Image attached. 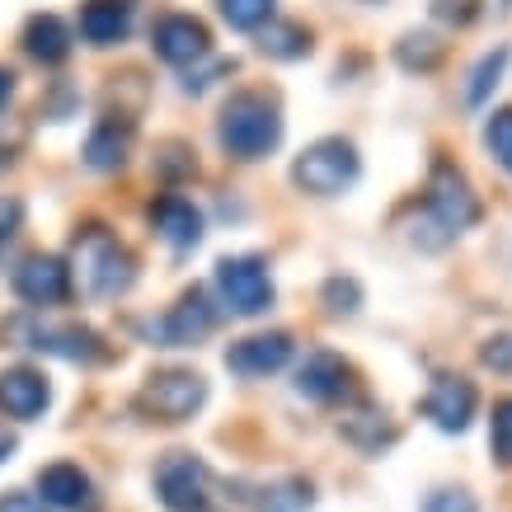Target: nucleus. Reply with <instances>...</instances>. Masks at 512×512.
<instances>
[{
	"label": "nucleus",
	"instance_id": "nucleus-5",
	"mask_svg": "<svg viewBox=\"0 0 512 512\" xmlns=\"http://www.w3.org/2000/svg\"><path fill=\"white\" fill-rule=\"evenodd\" d=\"M217 292L226 301V311L231 315H264L273 306V278H268V264L259 254H226L217 264Z\"/></svg>",
	"mask_w": 512,
	"mask_h": 512
},
{
	"label": "nucleus",
	"instance_id": "nucleus-15",
	"mask_svg": "<svg viewBox=\"0 0 512 512\" xmlns=\"http://www.w3.org/2000/svg\"><path fill=\"white\" fill-rule=\"evenodd\" d=\"M296 390L306 395V400H343L348 390H353V367L343 362L339 353H311L301 362V372H296Z\"/></svg>",
	"mask_w": 512,
	"mask_h": 512
},
{
	"label": "nucleus",
	"instance_id": "nucleus-20",
	"mask_svg": "<svg viewBox=\"0 0 512 512\" xmlns=\"http://www.w3.org/2000/svg\"><path fill=\"white\" fill-rule=\"evenodd\" d=\"M24 52L43 66H62L71 57V29L57 15H33L24 24Z\"/></svg>",
	"mask_w": 512,
	"mask_h": 512
},
{
	"label": "nucleus",
	"instance_id": "nucleus-27",
	"mask_svg": "<svg viewBox=\"0 0 512 512\" xmlns=\"http://www.w3.org/2000/svg\"><path fill=\"white\" fill-rule=\"evenodd\" d=\"M484 151L512 174V109H494L484 123Z\"/></svg>",
	"mask_w": 512,
	"mask_h": 512
},
{
	"label": "nucleus",
	"instance_id": "nucleus-37",
	"mask_svg": "<svg viewBox=\"0 0 512 512\" xmlns=\"http://www.w3.org/2000/svg\"><path fill=\"white\" fill-rule=\"evenodd\" d=\"M10 99H15V71H5V66H0V113H5Z\"/></svg>",
	"mask_w": 512,
	"mask_h": 512
},
{
	"label": "nucleus",
	"instance_id": "nucleus-18",
	"mask_svg": "<svg viewBox=\"0 0 512 512\" xmlns=\"http://www.w3.org/2000/svg\"><path fill=\"white\" fill-rule=\"evenodd\" d=\"M132 19H137L132 0H85V10H80V38L94 47H113L132 33Z\"/></svg>",
	"mask_w": 512,
	"mask_h": 512
},
{
	"label": "nucleus",
	"instance_id": "nucleus-14",
	"mask_svg": "<svg viewBox=\"0 0 512 512\" xmlns=\"http://www.w3.org/2000/svg\"><path fill=\"white\" fill-rule=\"evenodd\" d=\"M47 400H52V386H47L43 372H33V367H10V372H0V414L29 423L47 409Z\"/></svg>",
	"mask_w": 512,
	"mask_h": 512
},
{
	"label": "nucleus",
	"instance_id": "nucleus-1",
	"mask_svg": "<svg viewBox=\"0 0 512 512\" xmlns=\"http://www.w3.org/2000/svg\"><path fill=\"white\" fill-rule=\"evenodd\" d=\"M480 217H484V207H480V198H475L470 179L461 174V165L433 160V174H428V207H423V221H414V245L428 249V231H437V249H442L447 240L470 231Z\"/></svg>",
	"mask_w": 512,
	"mask_h": 512
},
{
	"label": "nucleus",
	"instance_id": "nucleus-30",
	"mask_svg": "<svg viewBox=\"0 0 512 512\" xmlns=\"http://www.w3.org/2000/svg\"><path fill=\"white\" fill-rule=\"evenodd\" d=\"M235 62H226V57H207V66H198V71H184V90L188 94H202L207 85H217V76H231Z\"/></svg>",
	"mask_w": 512,
	"mask_h": 512
},
{
	"label": "nucleus",
	"instance_id": "nucleus-22",
	"mask_svg": "<svg viewBox=\"0 0 512 512\" xmlns=\"http://www.w3.org/2000/svg\"><path fill=\"white\" fill-rule=\"evenodd\" d=\"M442 52H447V43H437L433 33H404L400 43H395V62H400L404 71H419V76H428V71H437Z\"/></svg>",
	"mask_w": 512,
	"mask_h": 512
},
{
	"label": "nucleus",
	"instance_id": "nucleus-24",
	"mask_svg": "<svg viewBox=\"0 0 512 512\" xmlns=\"http://www.w3.org/2000/svg\"><path fill=\"white\" fill-rule=\"evenodd\" d=\"M508 47H494V52H484L480 57V66H475V71H470V85H466V99L470 104H475V109H480L484 99H489V94L498 90V80H503V66H508Z\"/></svg>",
	"mask_w": 512,
	"mask_h": 512
},
{
	"label": "nucleus",
	"instance_id": "nucleus-35",
	"mask_svg": "<svg viewBox=\"0 0 512 512\" xmlns=\"http://www.w3.org/2000/svg\"><path fill=\"white\" fill-rule=\"evenodd\" d=\"M179 156H188V151L170 141V146H165V156L156 160V170H160V174H170V179H174V174H193V160H179Z\"/></svg>",
	"mask_w": 512,
	"mask_h": 512
},
{
	"label": "nucleus",
	"instance_id": "nucleus-36",
	"mask_svg": "<svg viewBox=\"0 0 512 512\" xmlns=\"http://www.w3.org/2000/svg\"><path fill=\"white\" fill-rule=\"evenodd\" d=\"M0 512H47L38 494H5L0 498Z\"/></svg>",
	"mask_w": 512,
	"mask_h": 512
},
{
	"label": "nucleus",
	"instance_id": "nucleus-38",
	"mask_svg": "<svg viewBox=\"0 0 512 512\" xmlns=\"http://www.w3.org/2000/svg\"><path fill=\"white\" fill-rule=\"evenodd\" d=\"M10 451H15V437H10V433H5V428H0V466L10 461Z\"/></svg>",
	"mask_w": 512,
	"mask_h": 512
},
{
	"label": "nucleus",
	"instance_id": "nucleus-10",
	"mask_svg": "<svg viewBox=\"0 0 512 512\" xmlns=\"http://www.w3.org/2000/svg\"><path fill=\"white\" fill-rule=\"evenodd\" d=\"M151 47H156L160 62L193 66V62H207V57H212V33L193 15H160L156 29H151Z\"/></svg>",
	"mask_w": 512,
	"mask_h": 512
},
{
	"label": "nucleus",
	"instance_id": "nucleus-12",
	"mask_svg": "<svg viewBox=\"0 0 512 512\" xmlns=\"http://www.w3.org/2000/svg\"><path fill=\"white\" fill-rule=\"evenodd\" d=\"M475 386H470L466 376H437L433 390L423 395V414L442 428V433H466L470 419H475Z\"/></svg>",
	"mask_w": 512,
	"mask_h": 512
},
{
	"label": "nucleus",
	"instance_id": "nucleus-16",
	"mask_svg": "<svg viewBox=\"0 0 512 512\" xmlns=\"http://www.w3.org/2000/svg\"><path fill=\"white\" fill-rule=\"evenodd\" d=\"M151 226H156L160 240H165L170 249H179V254L202 240V212L184 198V193H165V198H156V207H151Z\"/></svg>",
	"mask_w": 512,
	"mask_h": 512
},
{
	"label": "nucleus",
	"instance_id": "nucleus-28",
	"mask_svg": "<svg viewBox=\"0 0 512 512\" xmlns=\"http://www.w3.org/2000/svg\"><path fill=\"white\" fill-rule=\"evenodd\" d=\"M489 447H494L498 466H512V395L498 400L494 414H489Z\"/></svg>",
	"mask_w": 512,
	"mask_h": 512
},
{
	"label": "nucleus",
	"instance_id": "nucleus-3",
	"mask_svg": "<svg viewBox=\"0 0 512 512\" xmlns=\"http://www.w3.org/2000/svg\"><path fill=\"white\" fill-rule=\"evenodd\" d=\"M362 174V160H357V146L343 137H320L315 146H306L292 165V179L301 193L311 198H339L357 184Z\"/></svg>",
	"mask_w": 512,
	"mask_h": 512
},
{
	"label": "nucleus",
	"instance_id": "nucleus-19",
	"mask_svg": "<svg viewBox=\"0 0 512 512\" xmlns=\"http://www.w3.org/2000/svg\"><path fill=\"white\" fill-rule=\"evenodd\" d=\"M132 151V118H104L85 141V165L90 170H123Z\"/></svg>",
	"mask_w": 512,
	"mask_h": 512
},
{
	"label": "nucleus",
	"instance_id": "nucleus-31",
	"mask_svg": "<svg viewBox=\"0 0 512 512\" xmlns=\"http://www.w3.org/2000/svg\"><path fill=\"white\" fill-rule=\"evenodd\" d=\"M423 512H480V503L466 489H437V494H428Z\"/></svg>",
	"mask_w": 512,
	"mask_h": 512
},
{
	"label": "nucleus",
	"instance_id": "nucleus-23",
	"mask_svg": "<svg viewBox=\"0 0 512 512\" xmlns=\"http://www.w3.org/2000/svg\"><path fill=\"white\" fill-rule=\"evenodd\" d=\"M221 5V19L240 33H259L264 24H273V10L278 0H217Z\"/></svg>",
	"mask_w": 512,
	"mask_h": 512
},
{
	"label": "nucleus",
	"instance_id": "nucleus-39",
	"mask_svg": "<svg viewBox=\"0 0 512 512\" xmlns=\"http://www.w3.org/2000/svg\"><path fill=\"white\" fill-rule=\"evenodd\" d=\"M0 170H10V151L5 146H0Z\"/></svg>",
	"mask_w": 512,
	"mask_h": 512
},
{
	"label": "nucleus",
	"instance_id": "nucleus-13",
	"mask_svg": "<svg viewBox=\"0 0 512 512\" xmlns=\"http://www.w3.org/2000/svg\"><path fill=\"white\" fill-rule=\"evenodd\" d=\"M292 362V334H254L226 348V367L235 376H273Z\"/></svg>",
	"mask_w": 512,
	"mask_h": 512
},
{
	"label": "nucleus",
	"instance_id": "nucleus-6",
	"mask_svg": "<svg viewBox=\"0 0 512 512\" xmlns=\"http://www.w3.org/2000/svg\"><path fill=\"white\" fill-rule=\"evenodd\" d=\"M207 400V381L198 372H156L137 395V409L156 423H188Z\"/></svg>",
	"mask_w": 512,
	"mask_h": 512
},
{
	"label": "nucleus",
	"instance_id": "nucleus-2",
	"mask_svg": "<svg viewBox=\"0 0 512 512\" xmlns=\"http://www.w3.org/2000/svg\"><path fill=\"white\" fill-rule=\"evenodd\" d=\"M221 146L235 160H264L268 151H278L282 141V113L278 104L259 90H240L226 99L221 109V127H217Z\"/></svg>",
	"mask_w": 512,
	"mask_h": 512
},
{
	"label": "nucleus",
	"instance_id": "nucleus-25",
	"mask_svg": "<svg viewBox=\"0 0 512 512\" xmlns=\"http://www.w3.org/2000/svg\"><path fill=\"white\" fill-rule=\"evenodd\" d=\"M343 433H348V442L362 451H376V447H386V442H395V428H390L386 414H376V409L353 414V419L343 423Z\"/></svg>",
	"mask_w": 512,
	"mask_h": 512
},
{
	"label": "nucleus",
	"instance_id": "nucleus-9",
	"mask_svg": "<svg viewBox=\"0 0 512 512\" xmlns=\"http://www.w3.org/2000/svg\"><path fill=\"white\" fill-rule=\"evenodd\" d=\"M10 292L24 306H62L71 296V268L57 254H29L24 264L10 273Z\"/></svg>",
	"mask_w": 512,
	"mask_h": 512
},
{
	"label": "nucleus",
	"instance_id": "nucleus-33",
	"mask_svg": "<svg viewBox=\"0 0 512 512\" xmlns=\"http://www.w3.org/2000/svg\"><path fill=\"white\" fill-rule=\"evenodd\" d=\"M433 15L447 19V24H470V19L480 15V0H437Z\"/></svg>",
	"mask_w": 512,
	"mask_h": 512
},
{
	"label": "nucleus",
	"instance_id": "nucleus-7",
	"mask_svg": "<svg viewBox=\"0 0 512 512\" xmlns=\"http://www.w3.org/2000/svg\"><path fill=\"white\" fill-rule=\"evenodd\" d=\"M156 494L170 512H207L212 503V470L193 451H174L156 470Z\"/></svg>",
	"mask_w": 512,
	"mask_h": 512
},
{
	"label": "nucleus",
	"instance_id": "nucleus-32",
	"mask_svg": "<svg viewBox=\"0 0 512 512\" xmlns=\"http://www.w3.org/2000/svg\"><path fill=\"white\" fill-rule=\"evenodd\" d=\"M480 362L484 367H494V372H512V334H498L480 348Z\"/></svg>",
	"mask_w": 512,
	"mask_h": 512
},
{
	"label": "nucleus",
	"instance_id": "nucleus-8",
	"mask_svg": "<svg viewBox=\"0 0 512 512\" xmlns=\"http://www.w3.org/2000/svg\"><path fill=\"white\" fill-rule=\"evenodd\" d=\"M212 329H217V306L207 301L202 287H193V292L179 296V306H170L160 320L146 325V339L156 343V348H193V343H202Z\"/></svg>",
	"mask_w": 512,
	"mask_h": 512
},
{
	"label": "nucleus",
	"instance_id": "nucleus-26",
	"mask_svg": "<svg viewBox=\"0 0 512 512\" xmlns=\"http://www.w3.org/2000/svg\"><path fill=\"white\" fill-rule=\"evenodd\" d=\"M301 508H311V484L306 480L268 484L264 498H259V512H301Z\"/></svg>",
	"mask_w": 512,
	"mask_h": 512
},
{
	"label": "nucleus",
	"instance_id": "nucleus-17",
	"mask_svg": "<svg viewBox=\"0 0 512 512\" xmlns=\"http://www.w3.org/2000/svg\"><path fill=\"white\" fill-rule=\"evenodd\" d=\"M38 494L43 503L52 508H66V512H94V484L90 475L71 461H57V466L38 470Z\"/></svg>",
	"mask_w": 512,
	"mask_h": 512
},
{
	"label": "nucleus",
	"instance_id": "nucleus-21",
	"mask_svg": "<svg viewBox=\"0 0 512 512\" xmlns=\"http://www.w3.org/2000/svg\"><path fill=\"white\" fill-rule=\"evenodd\" d=\"M259 47L278 62H301V57H311V29L296 19H273L259 29Z\"/></svg>",
	"mask_w": 512,
	"mask_h": 512
},
{
	"label": "nucleus",
	"instance_id": "nucleus-29",
	"mask_svg": "<svg viewBox=\"0 0 512 512\" xmlns=\"http://www.w3.org/2000/svg\"><path fill=\"white\" fill-rule=\"evenodd\" d=\"M325 301L334 315H353L357 301H362V287H357L353 278H329L325 282Z\"/></svg>",
	"mask_w": 512,
	"mask_h": 512
},
{
	"label": "nucleus",
	"instance_id": "nucleus-4",
	"mask_svg": "<svg viewBox=\"0 0 512 512\" xmlns=\"http://www.w3.org/2000/svg\"><path fill=\"white\" fill-rule=\"evenodd\" d=\"M76 264H80V278H85V292L90 296H123L132 282H137V259L127 254L113 235H85L76 245Z\"/></svg>",
	"mask_w": 512,
	"mask_h": 512
},
{
	"label": "nucleus",
	"instance_id": "nucleus-11",
	"mask_svg": "<svg viewBox=\"0 0 512 512\" xmlns=\"http://www.w3.org/2000/svg\"><path fill=\"white\" fill-rule=\"evenodd\" d=\"M15 334H24V348H38V353L66 357V362H104L109 348L94 334L90 325H10Z\"/></svg>",
	"mask_w": 512,
	"mask_h": 512
},
{
	"label": "nucleus",
	"instance_id": "nucleus-34",
	"mask_svg": "<svg viewBox=\"0 0 512 512\" xmlns=\"http://www.w3.org/2000/svg\"><path fill=\"white\" fill-rule=\"evenodd\" d=\"M19 226H24V202L0 198V245H5V240H15Z\"/></svg>",
	"mask_w": 512,
	"mask_h": 512
}]
</instances>
